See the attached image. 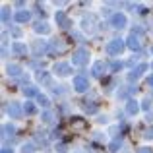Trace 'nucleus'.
<instances>
[{
    "instance_id": "6",
    "label": "nucleus",
    "mask_w": 153,
    "mask_h": 153,
    "mask_svg": "<svg viewBox=\"0 0 153 153\" xmlns=\"http://www.w3.org/2000/svg\"><path fill=\"white\" fill-rule=\"evenodd\" d=\"M8 114H10L12 118H18V116L22 114V107H19L18 103H12L10 107H8Z\"/></svg>"
},
{
    "instance_id": "4",
    "label": "nucleus",
    "mask_w": 153,
    "mask_h": 153,
    "mask_svg": "<svg viewBox=\"0 0 153 153\" xmlns=\"http://www.w3.org/2000/svg\"><path fill=\"white\" fill-rule=\"evenodd\" d=\"M111 23H112V27L120 29V27L126 25V16H124V14H114V16L111 18Z\"/></svg>"
},
{
    "instance_id": "11",
    "label": "nucleus",
    "mask_w": 153,
    "mask_h": 153,
    "mask_svg": "<svg viewBox=\"0 0 153 153\" xmlns=\"http://www.w3.org/2000/svg\"><path fill=\"white\" fill-rule=\"evenodd\" d=\"M105 70H107V64L105 62H95V66H93V74L95 76H101Z\"/></svg>"
},
{
    "instance_id": "30",
    "label": "nucleus",
    "mask_w": 153,
    "mask_h": 153,
    "mask_svg": "<svg viewBox=\"0 0 153 153\" xmlns=\"http://www.w3.org/2000/svg\"><path fill=\"white\" fill-rule=\"evenodd\" d=\"M147 83H149V85L153 87V76H149V78H147Z\"/></svg>"
},
{
    "instance_id": "32",
    "label": "nucleus",
    "mask_w": 153,
    "mask_h": 153,
    "mask_svg": "<svg viewBox=\"0 0 153 153\" xmlns=\"http://www.w3.org/2000/svg\"><path fill=\"white\" fill-rule=\"evenodd\" d=\"M151 51H153V47H151Z\"/></svg>"
},
{
    "instance_id": "20",
    "label": "nucleus",
    "mask_w": 153,
    "mask_h": 153,
    "mask_svg": "<svg viewBox=\"0 0 153 153\" xmlns=\"http://www.w3.org/2000/svg\"><path fill=\"white\" fill-rule=\"evenodd\" d=\"M143 138H147V140H153V126H151V128H147V130L143 132Z\"/></svg>"
},
{
    "instance_id": "8",
    "label": "nucleus",
    "mask_w": 153,
    "mask_h": 153,
    "mask_svg": "<svg viewBox=\"0 0 153 153\" xmlns=\"http://www.w3.org/2000/svg\"><path fill=\"white\" fill-rule=\"evenodd\" d=\"M128 47H130L132 51H140V39L136 37L134 33H132L130 37H128Z\"/></svg>"
},
{
    "instance_id": "31",
    "label": "nucleus",
    "mask_w": 153,
    "mask_h": 153,
    "mask_svg": "<svg viewBox=\"0 0 153 153\" xmlns=\"http://www.w3.org/2000/svg\"><path fill=\"white\" fill-rule=\"evenodd\" d=\"M151 68H153V64H151Z\"/></svg>"
},
{
    "instance_id": "25",
    "label": "nucleus",
    "mask_w": 153,
    "mask_h": 153,
    "mask_svg": "<svg viewBox=\"0 0 153 153\" xmlns=\"http://www.w3.org/2000/svg\"><path fill=\"white\" fill-rule=\"evenodd\" d=\"M2 22H4V23L8 22V10H2Z\"/></svg>"
},
{
    "instance_id": "24",
    "label": "nucleus",
    "mask_w": 153,
    "mask_h": 153,
    "mask_svg": "<svg viewBox=\"0 0 153 153\" xmlns=\"http://www.w3.org/2000/svg\"><path fill=\"white\" fill-rule=\"evenodd\" d=\"M23 153H33V146H23Z\"/></svg>"
},
{
    "instance_id": "12",
    "label": "nucleus",
    "mask_w": 153,
    "mask_h": 153,
    "mask_svg": "<svg viewBox=\"0 0 153 153\" xmlns=\"http://www.w3.org/2000/svg\"><path fill=\"white\" fill-rule=\"evenodd\" d=\"M14 52L16 54H25V45H22V43H14Z\"/></svg>"
},
{
    "instance_id": "9",
    "label": "nucleus",
    "mask_w": 153,
    "mask_h": 153,
    "mask_svg": "<svg viewBox=\"0 0 153 153\" xmlns=\"http://www.w3.org/2000/svg\"><path fill=\"white\" fill-rule=\"evenodd\" d=\"M126 111H128V114H136V112L140 111V105H138V101H128V105H126Z\"/></svg>"
},
{
    "instance_id": "21",
    "label": "nucleus",
    "mask_w": 153,
    "mask_h": 153,
    "mask_svg": "<svg viewBox=\"0 0 153 153\" xmlns=\"http://www.w3.org/2000/svg\"><path fill=\"white\" fill-rule=\"evenodd\" d=\"M37 78H39V82H47V79H49V76H47L45 72H39V74H37Z\"/></svg>"
},
{
    "instance_id": "18",
    "label": "nucleus",
    "mask_w": 153,
    "mask_h": 153,
    "mask_svg": "<svg viewBox=\"0 0 153 153\" xmlns=\"http://www.w3.org/2000/svg\"><path fill=\"white\" fill-rule=\"evenodd\" d=\"M37 101L43 105V107H49V99L45 97V95H37Z\"/></svg>"
},
{
    "instance_id": "23",
    "label": "nucleus",
    "mask_w": 153,
    "mask_h": 153,
    "mask_svg": "<svg viewBox=\"0 0 153 153\" xmlns=\"http://www.w3.org/2000/svg\"><path fill=\"white\" fill-rule=\"evenodd\" d=\"M138 153H153V151H151V147H140Z\"/></svg>"
},
{
    "instance_id": "7",
    "label": "nucleus",
    "mask_w": 153,
    "mask_h": 153,
    "mask_svg": "<svg viewBox=\"0 0 153 153\" xmlns=\"http://www.w3.org/2000/svg\"><path fill=\"white\" fill-rule=\"evenodd\" d=\"M146 70H147V64H140V66L136 68V70L132 72V74L128 76V78H130V79H138V78H140V76H142V74H143Z\"/></svg>"
},
{
    "instance_id": "29",
    "label": "nucleus",
    "mask_w": 153,
    "mask_h": 153,
    "mask_svg": "<svg viewBox=\"0 0 153 153\" xmlns=\"http://www.w3.org/2000/svg\"><path fill=\"white\" fill-rule=\"evenodd\" d=\"M2 153H12V149L10 147H2Z\"/></svg>"
},
{
    "instance_id": "26",
    "label": "nucleus",
    "mask_w": 153,
    "mask_h": 153,
    "mask_svg": "<svg viewBox=\"0 0 153 153\" xmlns=\"http://www.w3.org/2000/svg\"><path fill=\"white\" fill-rule=\"evenodd\" d=\"M4 132H6V134L10 132V134H12V132H14V126H4Z\"/></svg>"
},
{
    "instance_id": "19",
    "label": "nucleus",
    "mask_w": 153,
    "mask_h": 153,
    "mask_svg": "<svg viewBox=\"0 0 153 153\" xmlns=\"http://www.w3.org/2000/svg\"><path fill=\"white\" fill-rule=\"evenodd\" d=\"M83 111L85 112H95L97 111V105H83Z\"/></svg>"
},
{
    "instance_id": "10",
    "label": "nucleus",
    "mask_w": 153,
    "mask_h": 153,
    "mask_svg": "<svg viewBox=\"0 0 153 153\" xmlns=\"http://www.w3.org/2000/svg\"><path fill=\"white\" fill-rule=\"evenodd\" d=\"M29 12H18L16 14V22H19V23H25V22H29Z\"/></svg>"
},
{
    "instance_id": "15",
    "label": "nucleus",
    "mask_w": 153,
    "mask_h": 153,
    "mask_svg": "<svg viewBox=\"0 0 153 153\" xmlns=\"http://www.w3.org/2000/svg\"><path fill=\"white\" fill-rule=\"evenodd\" d=\"M19 72H22V68H19V66H16V64L8 66V74H10V76H18Z\"/></svg>"
},
{
    "instance_id": "27",
    "label": "nucleus",
    "mask_w": 153,
    "mask_h": 153,
    "mask_svg": "<svg viewBox=\"0 0 153 153\" xmlns=\"http://www.w3.org/2000/svg\"><path fill=\"white\" fill-rule=\"evenodd\" d=\"M43 120H45V122H49V120H51V114H49V112H45V114H43Z\"/></svg>"
},
{
    "instance_id": "22",
    "label": "nucleus",
    "mask_w": 153,
    "mask_h": 153,
    "mask_svg": "<svg viewBox=\"0 0 153 153\" xmlns=\"http://www.w3.org/2000/svg\"><path fill=\"white\" fill-rule=\"evenodd\" d=\"M120 68H122V64H120V62H112L111 64V70H120Z\"/></svg>"
},
{
    "instance_id": "14",
    "label": "nucleus",
    "mask_w": 153,
    "mask_h": 153,
    "mask_svg": "<svg viewBox=\"0 0 153 153\" xmlns=\"http://www.w3.org/2000/svg\"><path fill=\"white\" fill-rule=\"evenodd\" d=\"M56 22H58V23H62V27H68L66 25V16H64V12H56Z\"/></svg>"
},
{
    "instance_id": "3",
    "label": "nucleus",
    "mask_w": 153,
    "mask_h": 153,
    "mask_svg": "<svg viewBox=\"0 0 153 153\" xmlns=\"http://www.w3.org/2000/svg\"><path fill=\"white\" fill-rule=\"evenodd\" d=\"M74 87H76V91L83 93V91H87V87H89V82H87L85 78H82V76H78V78L74 79Z\"/></svg>"
},
{
    "instance_id": "16",
    "label": "nucleus",
    "mask_w": 153,
    "mask_h": 153,
    "mask_svg": "<svg viewBox=\"0 0 153 153\" xmlns=\"http://www.w3.org/2000/svg\"><path fill=\"white\" fill-rule=\"evenodd\" d=\"M23 111H25L27 114H35V111H37V108H35V105H33V103H25Z\"/></svg>"
},
{
    "instance_id": "2",
    "label": "nucleus",
    "mask_w": 153,
    "mask_h": 153,
    "mask_svg": "<svg viewBox=\"0 0 153 153\" xmlns=\"http://www.w3.org/2000/svg\"><path fill=\"white\" fill-rule=\"evenodd\" d=\"M107 51H108V54H112V56L120 54V52L124 51V41H122V39H114V41H111L107 45Z\"/></svg>"
},
{
    "instance_id": "17",
    "label": "nucleus",
    "mask_w": 153,
    "mask_h": 153,
    "mask_svg": "<svg viewBox=\"0 0 153 153\" xmlns=\"http://www.w3.org/2000/svg\"><path fill=\"white\" fill-rule=\"evenodd\" d=\"M35 31H37V33H47L49 27H47L45 23H37V25H35Z\"/></svg>"
},
{
    "instance_id": "28",
    "label": "nucleus",
    "mask_w": 153,
    "mask_h": 153,
    "mask_svg": "<svg viewBox=\"0 0 153 153\" xmlns=\"http://www.w3.org/2000/svg\"><path fill=\"white\" fill-rule=\"evenodd\" d=\"M118 146H120V143H116V142L111 143V151H116V147H118Z\"/></svg>"
},
{
    "instance_id": "5",
    "label": "nucleus",
    "mask_w": 153,
    "mask_h": 153,
    "mask_svg": "<svg viewBox=\"0 0 153 153\" xmlns=\"http://www.w3.org/2000/svg\"><path fill=\"white\" fill-rule=\"evenodd\" d=\"M54 72H56L58 76L70 74V64H68V62H58V64H54Z\"/></svg>"
},
{
    "instance_id": "13",
    "label": "nucleus",
    "mask_w": 153,
    "mask_h": 153,
    "mask_svg": "<svg viewBox=\"0 0 153 153\" xmlns=\"http://www.w3.org/2000/svg\"><path fill=\"white\" fill-rule=\"evenodd\" d=\"M23 95H25V97H35V95H39V93H37L35 87H23Z\"/></svg>"
},
{
    "instance_id": "1",
    "label": "nucleus",
    "mask_w": 153,
    "mask_h": 153,
    "mask_svg": "<svg viewBox=\"0 0 153 153\" xmlns=\"http://www.w3.org/2000/svg\"><path fill=\"white\" fill-rule=\"evenodd\" d=\"M87 58H89L87 51L85 49H78L74 52V56H72V64H76V66H83V64L87 62Z\"/></svg>"
}]
</instances>
